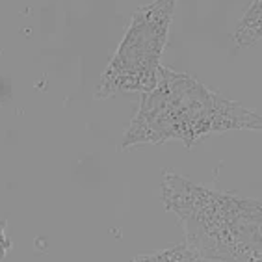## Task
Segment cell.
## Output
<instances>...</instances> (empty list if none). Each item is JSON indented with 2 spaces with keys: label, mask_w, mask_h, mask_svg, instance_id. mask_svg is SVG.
I'll return each mask as SVG.
<instances>
[{
  "label": "cell",
  "mask_w": 262,
  "mask_h": 262,
  "mask_svg": "<svg viewBox=\"0 0 262 262\" xmlns=\"http://www.w3.org/2000/svg\"><path fill=\"white\" fill-rule=\"evenodd\" d=\"M227 130H262V116L208 90L192 75L162 66L157 88L143 93L121 149L169 140L192 149L210 134Z\"/></svg>",
  "instance_id": "1"
},
{
  "label": "cell",
  "mask_w": 262,
  "mask_h": 262,
  "mask_svg": "<svg viewBox=\"0 0 262 262\" xmlns=\"http://www.w3.org/2000/svg\"><path fill=\"white\" fill-rule=\"evenodd\" d=\"M160 199L197 258L262 262V201L212 190L173 169L164 171Z\"/></svg>",
  "instance_id": "2"
},
{
  "label": "cell",
  "mask_w": 262,
  "mask_h": 262,
  "mask_svg": "<svg viewBox=\"0 0 262 262\" xmlns=\"http://www.w3.org/2000/svg\"><path fill=\"white\" fill-rule=\"evenodd\" d=\"M177 0H152L138 8L116 54L95 88L97 99L119 93H149L160 78V58L167 43Z\"/></svg>",
  "instance_id": "3"
},
{
  "label": "cell",
  "mask_w": 262,
  "mask_h": 262,
  "mask_svg": "<svg viewBox=\"0 0 262 262\" xmlns=\"http://www.w3.org/2000/svg\"><path fill=\"white\" fill-rule=\"evenodd\" d=\"M232 52L257 45L262 41V0H251L232 32Z\"/></svg>",
  "instance_id": "4"
},
{
  "label": "cell",
  "mask_w": 262,
  "mask_h": 262,
  "mask_svg": "<svg viewBox=\"0 0 262 262\" xmlns=\"http://www.w3.org/2000/svg\"><path fill=\"white\" fill-rule=\"evenodd\" d=\"M195 260H199V258L188 247V244H177V246L162 249V251L138 255L132 262H195Z\"/></svg>",
  "instance_id": "5"
},
{
  "label": "cell",
  "mask_w": 262,
  "mask_h": 262,
  "mask_svg": "<svg viewBox=\"0 0 262 262\" xmlns=\"http://www.w3.org/2000/svg\"><path fill=\"white\" fill-rule=\"evenodd\" d=\"M10 247V242L6 240V236H4V231H2V227H0V257L6 253V249Z\"/></svg>",
  "instance_id": "6"
}]
</instances>
